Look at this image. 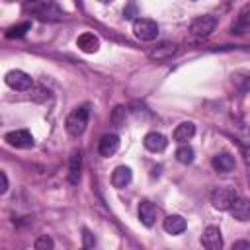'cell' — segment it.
<instances>
[{"instance_id":"6da1fadb","label":"cell","mask_w":250,"mask_h":250,"mask_svg":"<svg viewBox=\"0 0 250 250\" xmlns=\"http://www.w3.org/2000/svg\"><path fill=\"white\" fill-rule=\"evenodd\" d=\"M88 115H90L88 105H80V107H76L74 111H70L68 117H66V121H64L66 133H68L70 137H80V135L86 131Z\"/></svg>"},{"instance_id":"603a6c76","label":"cell","mask_w":250,"mask_h":250,"mask_svg":"<svg viewBox=\"0 0 250 250\" xmlns=\"http://www.w3.org/2000/svg\"><path fill=\"white\" fill-rule=\"evenodd\" d=\"M111 121H113L115 127H123V125H125V107H123V105H117V107L113 109Z\"/></svg>"},{"instance_id":"cb8c5ba5","label":"cell","mask_w":250,"mask_h":250,"mask_svg":"<svg viewBox=\"0 0 250 250\" xmlns=\"http://www.w3.org/2000/svg\"><path fill=\"white\" fill-rule=\"evenodd\" d=\"M242 76H244V78H240V74H234L232 78H234V84H236L240 90L246 92V90H250V74H248V72H242Z\"/></svg>"},{"instance_id":"3957f363","label":"cell","mask_w":250,"mask_h":250,"mask_svg":"<svg viewBox=\"0 0 250 250\" xmlns=\"http://www.w3.org/2000/svg\"><path fill=\"white\" fill-rule=\"evenodd\" d=\"M133 33L141 39V41H152L158 35V25L154 20L150 18H137L133 21Z\"/></svg>"},{"instance_id":"5bb4252c","label":"cell","mask_w":250,"mask_h":250,"mask_svg":"<svg viewBox=\"0 0 250 250\" xmlns=\"http://www.w3.org/2000/svg\"><path fill=\"white\" fill-rule=\"evenodd\" d=\"M162 227H164V230H166L168 234H182V232L186 230L188 223H186V219H184L182 215H168V217L164 219Z\"/></svg>"},{"instance_id":"30bf717a","label":"cell","mask_w":250,"mask_h":250,"mask_svg":"<svg viewBox=\"0 0 250 250\" xmlns=\"http://www.w3.org/2000/svg\"><path fill=\"white\" fill-rule=\"evenodd\" d=\"M156 215H158V209L148 201V199H143L139 203V219L145 227H152L154 221H156Z\"/></svg>"},{"instance_id":"7402d4cb","label":"cell","mask_w":250,"mask_h":250,"mask_svg":"<svg viewBox=\"0 0 250 250\" xmlns=\"http://www.w3.org/2000/svg\"><path fill=\"white\" fill-rule=\"evenodd\" d=\"M53 246H55V242H53V238L47 236V234H41V236L35 240V250H53Z\"/></svg>"},{"instance_id":"484cf974","label":"cell","mask_w":250,"mask_h":250,"mask_svg":"<svg viewBox=\"0 0 250 250\" xmlns=\"http://www.w3.org/2000/svg\"><path fill=\"white\" fill-rule=\"evenodd\" d=\"M135 16H137V4L131 0V2L127 4V8L123 10V18H125V20H133V21H135V20H137Z\"/></svg>"},{"instance_id":"ba28073f","label":"cell","mask_w":250,"mask_h":250,"mask_svg":"<svg viewBox=\"0 0 250 250\" xmlns=\"http://www.w3.org/2000/svg\"><path fill=\"white\" fill-rule=\"evenodd\" d=\"M178 53V45L176 43H160V45H156L152 51H148V59L150 61H168V59H172L174 55Z\"/></svg>"},{"instance_id":"4fadbf2b","label":"cell","mask_w":250,"mask_h":250,"mask_svg":"<svg viewBox=\"0 0 250 250\" xmlns=\"http://www.w3.org/2000/svg\"><path fill=\"white\" fill-rule=\"evenodd\" d=\"M145 146L150 150V152H162L166 146H168V139L162 135V133H156V131H152V133H148V135H145Z\"/></svg>"},{"instance_id":"8fae6325","label":"cell","mask_w":250,"mask_h":250,"mask_svg":"<svg viewBox=\"0 0 250 250\" xmlns=\"http://www.w3.org/2000/svg\"><path fill=\"white\" fill-rule=\"evenodd\" d=\"M131 180H133V172H131L129 166H117V168L113 170V174H111V184H113V188H117V189L127 188V186L131 184Z\"/></svg>"},{"instance_id":"9a60e30c","label":"cell","mask_w":250,"mask_h":250,"mask_svg":"<svg viewBox=\"0 0 250 250\" xmlns=\"http://www.w3.org/2000/svg\"><path fill=\"white\" fill-rule=\"evenodd\" d=\"M232 33H236V35H242V33H246V31H250V4H246L240 12H238V18H236V21L232 23Z\"/></svg>"},{"instance_id":"7c38bea8","label":"cell","mask_w":250,"mask_h":250,"mask_svg":"<svg viewBox=\"0 0 250 250\" xmlns=\"http://www.w3.org/2000/svg\"><path fill=\"white\" fill-rule=\"evenodd\" d=\"M230 213H232V217H234L236 221H240V223L250 221V199H246V197H236V201H234L232 207H230Z\"/></svg>"},{"instance_id":"5b68a950","label":"cell","mask_w":250,"mask_h":250,"mask_svg":"<svg viewBox=\"0 0 250 250\" xmlns=\"http://www.w3.org/2000/svg\"><path fill=\"white\" fill-rule=\"evenodd\" d=\"M4 80H6V84H8L10 88H14V90H18V92L29 90V88L33 86L31 76H29L27 72H23V70H10Z\"/></svg>"},{"instance_id":"2e32d148","label":"cell","mask_w":250,"mask_h":250,"mask_svg":"<svg viewBox=\"0 0 250 250\" xmlns=\"http://www.w3.org/2000/svg\"><path fill=\"white\" fill-rule=\"evenodd\" d=\"M76 45H78V49L82 53H96L100 49V39L94 33H82L76 39Z\"/></svg>"},{"instance_id":"ffe728a7","label":"cell","mask_w":250,"mask_h":250,"mask_svg":"<svg viewBox=\"0 0 250 250\" xmlns=\"http://www.w3.org/2000/svg\"><path fill=\"white\" fill-rule=\"evenodd\" d=\"M193 156H195V152H193V148L189 145H182L176 150V160L182 162V164H191L193 162Z\"/></svg>"},{"instance_id":"e0dca14e","label":"cell","mask_w":250,"mask_h":250,"mask_svg":"<svg viewBox=\"0 0 250 250\" xmlns=\"http://www.w3.org/2000/svg\"><path fill=\"white\" fill-rule=\"evenodd\" d=\"M211 164H213V168L217 172H230L234 168V156H230L229 152H221V154L213 156Z\"/></svg>"},{"instance_id":"9c48e42d","label":"cell","mask_w":250,"mask_h":250,"mask_svg":"<svg viewBox=\"0 0 250 250\" xmlns=\"http://www.w3.org/2000/svg\"><path fill=\"white\" fill-rule=\"evenodd\" d=\"M117 148H119V137L117 135H113V133H109V135H104L102 139H100V145H98V152L102 154V156H113L115 152H117Z\"/></svg>"},{"instance_id":"7a4b0ae2","label":"cell","mask_w":250,"mask_h":250,"mask_svg":"<svg viewBox=\"0 0 250 250\" xmlns=\"http://www.w3.org/2000/svg\"><path fill=\"white\" fill-rule=\"evenodd\" d=\"M236 191H234V188H230V186H221V188H215L213 189V193H211V203H213V207L215 209H219V211H230V207H232V203L236 201Z\"/></svg>"},{"instance_id":"277c9868","label":"cell","mask_w":250,"mask_h":250,"mask_svg":"<svg viewBox=\"0 0 250 250\" xmlns=\"http://www.w3.org/2000/svg\"><path fill=\"white\" fill-rule=\"evenodd\" d=\"M215 25H217V20L213 16H199L191 21L189 31L197 37H209L215 31Z\"/></svg>"},{"instance_id":"52a82bcc","label":"cell","mask_w":250,"mask_h":250,"mask_svg":"<svg viewBox=\"0 0 250 250\" xmlns=\"http://www.w3.org/2000/svg\"><path fill=\"white\" fill-rule=\"evenodd\" d=\"M201 244L207 250H221L223 248V234L219 227H207L201 234Z\"/></svg>"},{"instance_id":"44dd1931","label":"cell","mask_w":250,"mask_h":250,"mask_svg":"<svg viewBox=\"0 0 250 250\" xmlns=\"http://www.w3.org/2000/svg\"><path fill=\"white\" fill-rule=\"evenodd\" d=\"M29 29H31V23H29V21H23V23H18V25L10 27L8 33H6V37H10V39H14V37H23Z\"/></svg>"},{"instance_id":"d6986e66","label":"cell","mask_w":250,"mask_h":250,"mask_svg":"<svg viewBox=\"0 0 250 250\" xmlns=\"http://www.w3.org/2000/svg\"><path fill=\"white\" fill-rule=\"evenodd\" d=\"M80 166H82L80 152H72L70 162H68V182L70 184H78V180H80Z\"/></svg>"},{"instance_id":"f546056e","label":"cell","mask_w":250,"mask_h":250,"mask_svg":"<svg viewBox=\"0 0 250 250\" xmlns=\"http://www.w3.org/2000/svg\"><path fill=\"white\" fill-rule=\"evenodd\" d=\"M4 2H14V0H4Z\"/></svg>"},{"instance_id":"4316f807","label":"cell","mask_w":250,"mask_h":250,"mask_svg":"<svg viewBox=\"0 0 250 250\" xmlns=\"http://www.w3.org/2000/svg\"><path fill=\"white\" fill-rule=\"evenodd\" d=\"M0 193H6L8 191V176H6V172H0Z\"/></svg>"},{"instance_id":"ac0fdd59","label":"cell","mask_w":250,"mask_h":250,"mask_svg":"<svg viewBox=\"0 0 250 250\" xmlns=\"http://www.w3.org/2000/svg\"><path fill=\"white\" fill-rule=\"evenodd\" d=\"M195 135V125L191 123V121H184V123H180L176 129H174V141H178V143H186V141H189L191 137Z\"/></svg>"},{"instance_id":"4dcf8cb0","label":"cell","mask_w":250,"mask_h":250,"mask_svg":"<svg viewBox=\"0 0 250 250\" xmlns=\"http://www.w3.org/2000/svg\"><path fill=\"white\" fill-rule=\"evenodd\" d=\"M193 2H195V0H193Z\"/></svg>"},{"instance_id":"8992f818","label":"cell","mask_w":250,"mask_h":250,"mask_svg":"<svg viewBox=\"0 0 250 250\" xmlns=\"http://www.w3.org/2000/svg\"><path fill=\"white\" fill-rule=\"evenodd\" d=\"M4 141H6L10 146H16V148H31V146L35 145L31 133L25 131V129H18V131L8 133V135L4 137Z\"/></svg>"},{"instance_id":"83f0119b","label":"cell","mask_w":250,"mask_h":250,"mask_svg":"<svg viewBox=\"0 0 250 250\" xmlns=\"http://www.w3.org/2000/svg\"><path fill=\"white\" fill-rule=\"evenodd\" d=\"M232 248H234V250H242V248H248V250H250V242H248V240H238V242H234Z\"/></svg>"},{"instance_id":"f1b7e54d","label":"cell","mask_w":250,"mask_h":250,"mask_svg":"<svg viewBox=\"0 0 250 250\" xmlns=\"http://www.w3.org/2000/svg\"><path fill=\"white\" fill-rule=\"evenodd\" d=\"M102 4H109V2H113V0H100Z\"/></svg>"},{"instance_id":"d4e9b609","label":"cell","mask_w":250,"mask_h":250,"mask_svg":"<svg viewBox=\"0 0 250 250\" xmlns=\"http://www.w3.org/2000/svg\"><path fill=\"white\" fill-rule=\"evenodd\" d=\"M82 246L84 248H94L96 246V238H94V234L88 229L82 230Z\"/></svg>"}]
</instances>
